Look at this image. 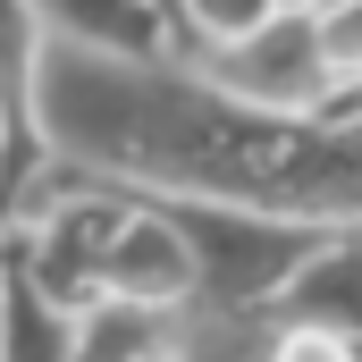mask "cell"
Here are the masks:
<instances>
[{
	"instance_id": "6da1fadb",
	"label": "cell",
	"mask_w": 362,
	"mask_h": 362,
	"mask_svg": "<svg viewBox=\"0 0 362 362\" xmlns=\"http://www.w3.org/2000/svg\"><path fill=\"white\" fill-rule=\"evenodd\" d=\"M34 144L51 169L152 202L262 211L295 228H362V118L262 110L194 59H110L42 42Z\"/></svg>"
},
{
	"instance_id": "7a4b0ae2",
	"label": "cell",
	"mask_w": 362,
	"mask_h": 362,
	"mask_svg": "<svg viewBox=\"0 0 362 362\" xmlns=\"http://www.w3.org/2000/svg\"><path fill=\"white\" fill-rule=\"evenodd\" d=\"M194 68L262 110H329V93H337L329 51H320V8H270L236 42H211Z\"/></svg>"
},
{
	"instance_id": "3957f363",
	"label": "cell",
	"mask_w": 362,
	"mask_h": 362,
	"mask_svg": "<svg viewBox=\"0 0 362 362\" xmlns=\"http://www.w3.org/2000/svg\"><path fill=\"white\" fill-rule=\"evenodd\" d=\"M270 320H303L329 337H362V228H320L286 270Z\"/></svg>"
},
{
	"instance_id": "277c9868",
	"label": "cell",
	"mask_w": 362,
	"mask_h": 362,
	"mask_svg": "<svg viewBox=\"0 0 362 362\" xmlns=\"http://www.w3.org/2000/svg\"><path fill=\"white\" fill-rule=\"evenodd\" d=\"M25 8H34L42 42H68V51H110V59H160L169 51V17L152 0H25Z\"/></svg>"
},
{
	"instance_id": "5b68a950",
	"label": "cell",
	"mask_w": 362,
	"mask_h": 362,
	"mask_svg": "<svg viewBox=\"0 0 362 362\" xmlns=\"http://www.w3.org/2000/svg\"><path fill=\"white\" fill-rule=\"evenodd\" d=\"M0 362H76V312L0 253Z\"/></svg>"
},
{
	"instance_id": "8992f818",
	"label": "cell",
	"mask_w": 362,
	"mask_h": 362,
	"mask_svg": "<svg viewBox=\"0 0 362 362\" xmlns=\"http://www.w3.org/2000/svg\"><path fill=\"white\" fill-rule=\"evenodd\" d=\"M34 68H42V25H34V8H25V0H0V127H8L17 152L42 160V144H34Z\"/></svg>"
},
{
	"instance_id": "52a82bcc",
	"label": "cell",
	"mask_w": 362,
	"mask_h": 362,
	"mask_svg": "<svg viewBox=\"0 0 362 362\" xmlns=\"http://www.w3.org/2000/svg\"><path fill=\"white\" fill-rule=\"evenodd\" d=\"M262 17H270V0H177V59H202L211 42H236Z\"/></svg>"
},
{
	"instance_id": "ba28073f",
	"label": "cell",
	"mask_w": 362,
	"mask_h": 362,
	"mask_svg": "<svg viewBox=\"0 0 362 362\" xmlns=\"http://www.w3.org/2000/svg\"><path fill=\"white\" fill-rule=\"evenodd\" d=\"M253 362H354V337H329V329H303V320H270Z\"/></svg>"
},
{
	"instance_id": "9c48e42d",
	"label": "cell",
	"mask_w": 362,
	"mask_h": 362,
	"mask_svg": "<svg viewBox=\"0 0 362 362\" xmlns=\"http://www.w3.org/2000/svg\"><path fill=\"white\" fill-rule=\"evenodd\" d=\"M34 152H17L8 144V127H0V236H8V219H17V202H25V185H34Z\"/></svg>"
},
{
	"instance_id": "30bf717a",
	"label": "cell",
	"mask_w": 362,
	"mask_h": 362,
	"mask_svg": "<svg viewBox=\"0 0 362 362\" xmlns=\"http://www.w3.org/2000/svg\"><path fill=\"white\" fill-rule=\"evenodd\" d=\"M270 8H320V0H270Z\"/></svg>"
},
{
	"instance_id": "8fae6325",
	"label": "cell",
	"mask_w": 362,
	"mask_h": 362,
	"mask_svg": "<svg viewBox=\"0 0 362 362\" xmlns=\"http://www.w3.org/2000/svg\"><path fill=\"white\" fill-rule=\"evenodd\" d=\"M354 362H362V337H354Z\"/></svg>"
}]
</instances>
